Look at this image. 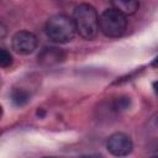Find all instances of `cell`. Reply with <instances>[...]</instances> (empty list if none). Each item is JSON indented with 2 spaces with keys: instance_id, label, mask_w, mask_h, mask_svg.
I'll use <instances>...</instances> for the list:
<instances>
[{
  "instance_id": "8",
  "label": "cell",
  "mask_w": 158,
  "mask_h": 158,
  "mask_svg": "<svg viewBox=\"0 0 158 158\" xmlns=\"http://www.w3.org/2000/svg\"><path fill=\"white\" fill-rule=\"evenodd\" d=\"M12 64V56L9 51H6L5 48H1L0 51V65L2 68L10 67Z\"/></svg>"
},
{
  "instance_id": "6",
  "label": "cell",
  "mask_w": 158,
  "mask_h": 158,
  "mask_svg": "<svg viewBox=\"0 0 158 158\" xmlns=\"http://www.w3.org/2000/svg\"><path fill=\"white\" fill-rule=\"evenodd\" d=\"M111 4L125 15H132L139 7V0H111Z\"/></svg>"
},
{
  "instance_id": "7",
  "label": "cell",
  "mask_w": 158,
  "mask_h": 158,
  "mask_svg": "<svg viewBox=\"0 0 158 158\" xmlns=\"http://www.w3.org/2000/svg\"><path fill=\"white\" fill-rule=\"evenodd\" d=\"M11 98H12V101H14L16 105H19V106H21V105L26 104V102H27V100H28V95H27L23 90H21V89L14 90V91H12Z\"/></svg>"
},
{
  "instance_id": "1",
  "label": "cell",
  "mask_w": 158,
  "mask_h": 158,
  "mask_svg": "<svg viewBox=\"0 0 158 158\" xmlns=\"http://www.w3.org/2000/svg\"><path fill=\"white\" fill-rule=\"evenodd\" d=\"M73 21L77 32L85 40H91L96 36L99 28V15L90 4H79L73 12Z\"/></svg>"
},
{
  "instance_id": "3",
  "label": "cell",
  "mask_w": 158,
  "mask_h": 158,
  "mask_svg": "<svg viewBox=\"0 0 158 158\" xmlns=\"http://www.w3.org/2000/svg\"><path fill=\"white\" fill-rule=\"evenodd\" d=\"M99 28L107 37H121L127 30L126 15L115 7L106 9L99 16Z\"/></svg>"
},
{
  "instance_id": "2",
  "label": "cell",
  "mask_w": 158,
  "mask_h": 158,
  "mask_svg": "<svg viewBox=\"0 0 158 158\" xmlns=\"http://www.w3.org/2000/svg\"><path fill=\"white\" fill-rule=\"evenodd\" d=\"M44 32L51 41L56 43H67L74 38L77 30L73 19L64 14H57L48 19Z\"/></svg>"
},
{
  "instance_id": "9",
  "label": "cell",
  "mask_w": 158,
  "mask_h": 158,
  "mask_svg": "<svg viewBox=\"0 0 158 158\" xmlns=\"http://www.w3.org/2000/svg\"><path fill=\"white\" fill-rule=\"evenodd\" d=\"M152 65H153V67H156V68H158V56H157V57L153 59V62H152Z\"/></svg>"
},
{
  "instance_id": "4",
  "label": "cell",
  "mask_w": 158,
  "mask_h": 158,
  "mask_svg": "<svg viewBox=\"0 0 158 158\" xmlns=\"http://www.w3.org/2000/svg\"><path fill=\"white\" fill-rule=\"evenodd\" d=\"M11 46L17 54L27 56L37 48V37L35 33L30 31H26V30L19 31L14 35Z\"/></svg>"
},
{
  "instance_id": "5",
  "label": "cell",
  "mask_w": 158,
  "mask_h": 158,
  "mask_svg": "<svg viewBox=\"0 0 158 158\" xmlns=\"http://www.w3.org/2000/svg\"><path fill=\"white\" fill-rule=\"evenodd\" d=\"M106 148L111 154L122 157V156H127L131 153L133 148V143L130 136H127L126 133L116 132L107 138Z\"/></svg>"
}]
</instances>
